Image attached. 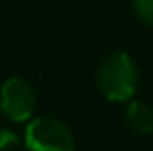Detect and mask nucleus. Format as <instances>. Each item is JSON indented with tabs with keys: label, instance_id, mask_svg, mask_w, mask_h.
Returning a JSON list of instances; mask_svg holds the SVG:
<instances>
[{
	"label": "nucleus",
	"instance_id": "obj_1",
	"mask_svg": "<svg viewBox=\"0 0 153 151\" xmlns=\"http://www.w3.org/2000/svg\"><path fill=\"white\" fill-rule=\"evenodd\" d=\"M95 85L108 101H130L139 87V68L126 52H112L97 64Z\"/></svg>",
	"mask_w": 153,
	"mask_h": 151
},
{
	"label": "nucleus",
	"instance_id": "obj_2",
	"mask_svg": "<svg viewBox=\"0 0 153 151\" xmlns=\"http://www.w3.org/2000/svg\"><path fill=\"white\" fill-rule=\"evenodd\" d=\"M27 151H75L73 130L58 118L37 116L25 128Z\"/></svg>",
	"mask_w": 153,
	"mask_h": 151
},
{
	"label": "nucleus",
	"instance_id": "obj_3",
	"mask_svg": "<svg viewBox=\"0 0 153 151\" xmlns=\"http://www.w3.org/2000/svg\"><path fill=\"white\" fill-rule=\"evenodd\" d=\"M0 110L10 122H29L35 112V89L23 77H8L0 87Z\"/></svg>",
	"mask_w": 153,
	"mask_h": 151
},
{
	"label": "nucleus",
	"instance_id": "obj_4",
	"mask_svg": "<svg viewBox=\"0 0 153 151\" xmlns=\"http://www.w3.org/2000/svg\"><path fill=\"white\" fill-rule=\"evenodd\" d=\"M124 120L130 130L139 135H149L153 130V108L141 100H130L124 112Z\"/></svg>",
	"mask_w": 153,
	"mask_h": 151
},
{
	"label": "nucleus",
	"instance_id": "obj_5",
	"mask_svg": "<svg viewBox=\"0 0 153 151\" xmlns=\"http://www.w3.org/2000/svg\"><path fill=\"white\" fill-rule=\"evenodd\" d=\"M134 17L147 27H153V0H130Z\"/></svg>",
	"mask_w": 153,
	"mask_h": 151
},
{
	"label": "nucleus",
	"instance_id": "obj_6",
	"mask_svg": "<svg viewBox=\"0 0 153 151\" xmlns=\"http://www.w3.org/2000/svg\"><path fill=\"white\" fill-rule=\"evenodd\" d=\"M19 147V137L17 132L8 128H0V151H13Z\"/></svg>",
	"mask_w": 153,
	"mask_h": 151
}]
</instances>
